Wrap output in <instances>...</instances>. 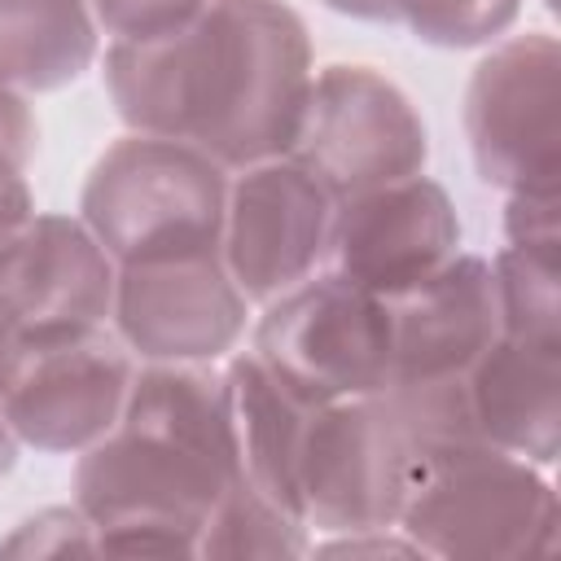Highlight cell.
I'll use <instances>...</instances> for the list:
<instances>
[{"label": "cell", "instance_id": "1", "mask_svg": "<svg viewBox=\"0 0 561 561\" xmlns=\"http://www.w3.org/2000/svg\"><path fill=\"white\" fill-rule=\"evenodd\" d=\"M105 83L127 127L184 140L219 167H250L289 153L311 44L280 0H210L171 35L114 39Z\"/></svg>", "mask_w": 561, "mask_h": 561}, {"label": "cell", "instance_id": "2", "mask_svg": "<svg viewBox=\"0 0 561 561\" xmlns=\"http://www.w3.org/2000/svg\"><path fill=\"white\" fill-rule=\"evenodd\" d=\"M237 478L224 377L202 364H149L131 377L123 416L83 447L75 504L92 522L96 552L175 557Z\"/></svg>", "mask_w": 561, "mask_h": 561}, {"label": "cell", "instance_id": "3", "mask_svg": "<svg viewBox=\"0 0 561 561\" xmlns=\"http://www.w3.org/2000/svg\"><path fill=\"white\" fill-rule=\"evenodd\" d=\"M224 206L228 180L210 153L145 131L114 140L83 184V224L118 267L219 250Z\"/></svg>", "mask_w": 561, "mask_h": 561}, {"label": "cell", "instance_id": "4", "mask_svg": "<svg viewBox=\"0 0 561 561\" xmlns=\"http://www.w3.org/2000/svg\"><path fill=\"white\" fill-rule=\"evenodd\" d=\"M399 530L430 557H552L561 548V508L530 460L491 443L421 465Z\"/></svg>", "mask_w": 561, "mask_h": 561}, {"label": "cell", "instance_id": "5", "mask_svg": "<svg viewBox=\"0 0 561 561\" xmlns=\"http://www.w3.org/2000/svg\"><path fill=\"white\" fill-rule=\"evenodd\" d=\"M254 359L311 408L377 394L390 381L386 298L342 272L307 276L267 302L254 329Z\"/></svg>", "mask_w": 561, "mask_h": 561}, {"label": "cell", "instance_id": "6", "mask_svg": "<svg viewBox=\"0 0 561 561\" xmlns=\"http://www.w3.org/2000/svg\"><path fill=\"white\" fill-rule=\"evenodd\" d=\"M421 473V456L386 394L320 403L298 447V517L320 530H386Z\"/></svg>", "mask_w": 561, "mask_h": 561}, {"label": "cell", "instance_id": "7", "mask_svg": "<svg viewBox=\"0 0 561 561\" xmlns=\"http://www.w3.org/2000/svg\"><path fill=\"white\" fill-rule=\"evenodd\" d=\"M136 364L105 324L18 337L0 386V416L18 443L39 451H83L114 430Z\"/></svg>", "mask_w": 561, "mask_h": 561}, {"label": "cell", "instance_id": "8", "mask_svg": "<svg viewBox=\"0 0 561 561\" xmlns=\"http://www.w3.org/2000/svg\"><path fill=\"white\" fill-rule=\"evenodd\" d=\"M425 123L394 79L373 66H324L311 75L289 153L333 193L351 197L421 175Z\"/></svg>", "mask_w": 561, "mask_h": 561}, {"label": "cell", "instance_id": "9", "mask_svg": "<svg viewBox=\"0 0 561 561\" xmlns=\"http://www.w3.org/2000/svg\"><path fill=\"white\" fill-rule=\"evenodd\" d=\"M337 197L294 158L241 167L228 188L219 254L250 302H272L316 272L329 250Z\"/></svg>", "mask_w": 561, "mask_h": 561}, {"label": "cell", "instance_id": "10", "mask_svg": "<svg viewBox=\"0 0 561 561\" xmlns=\"http://www.w3.org/2000/svg\"><path fill=\"white\" fill-rule=\"evenodd\" d=\"M245 302L224 254L193 250L123 263L110 316L131 355L149 364H202L241 337Z\"/></svg>", "mask_w": 561, "mask_h": 561}, {"label": "cell", "instance_id": "11", "mask_svg": "<svg viewBox=\"0 0 561 561\" xmlns=\"http://www.w3.org/2000/svg\"><path fill=\"white\" fill-rule=\"evenodd\" d=\"M465 131L482 180L508 193H557V39L500 44L469 83Z\"/></svg>", "mask_w": 561, "mask_h": 561}, {"label": "cell", "instance_id": "12", "mask_svg": "<svg viewBox=\"0 0 561 561\" xmlns=\"http://www.w3.org/2000/svg\"><path fill=\"white\" fill-rule=\"evenodd\" d=\"M456 241L460 224L443 184L408 175L337 197L324 254L333 272L390 298L443 267L456 254Z\"/></svg>", "mask_w": 561, "mask_h": 561}, {"label": "cell", "instance_id": "13", "mask_svg": "<svg viewBox=\"0 0 561 561\" xmlns=\"http://www.w3.org/2000/svg\"><path fill=\"white\" fill-rule=\"evenodd\" d=\"M118 263L83 219L31 215L0 250V316L18 337L105 324Z\"/></svg>", "mask_w": 561, "mask_h": 561}, {"label": "cell", "instance_id": "14", "mask_svg": "<svg viewBox=\"0 0 561 561\" xmlns=\"http://www.w3.org/2000/svg\"><path fill=\"white\" fill-rule=\"evenodd\" d=\"M390 311V381L465 377L500 333L495 276L473 254H451L425 280L386 298Z\"/></svg>", "mask_w": 561, "mask_h": 561}, {"label": "cell", "instance_id": "15", "mask_svg": "<svg viewBox=\"0 0 561 561\" xmlns=\"http://www.w3.org/2000/svg\"><path fill=\"white\" fill-rule=\"evenodd\" d=\"M469 403L491 447L548 465L561 425V346L495 333L469 368Z\"/></svg>", "mask_w": 561, "mask_h": 561}, {"label": "cell", "instance_id": "16", "mask_svg": "<svg viewBox=\"0 0 561 561\" xmlns=\"http://www.w3.org/2000/svg\"><path fill=\"white\" fill-rule=\"evenodd\" d=\"M237 478L298 517V447L311 403L294 399L259 359L237 355L224 373Z\"/></svg>", "mask_w": 561, "mask_h": 561}, {"label": "cell", "instance_id": "17", "mask_svg": "<svg viewBox=\"0 0 561 561\" xmlns=\"http://www.w3.org/2000/svg\"><path fill=\"white\" fill-rule=\"evenodd\" d=\"M96 53V18L88 0H0V79L53 92Z\"/></svg>", "mask_w": 561, "mask_h": 561}, {"label": "cell", "instance_id": "18", "mask_svg": "<svg viewBox=\"0 0 561 561\" xmlns=\"http://www.w3.org/2000/svg\"><path fill=\"white\" fill-rule=\"evenodd\" d=\"M202 557H298L307 552V522L232 478L197 535Z\"/></svg>", "mask_w": 561, "mask_h": 561}, {"label": "cell", "instance_id": "19", "mask_svg": "<svg viewBox=\"0 0 561 561\" xmlns=\"http://www.w3.org/2000/svg\"><path fill=\"white\" fill-rule=\"evenodd\" d=\"M500 333L561 346V298H557V245H508L491 263Z\"/></svg>", "mask_w": 561, "mask_h": 561}, {"label": "cell", "instance_id": "20", "mask_svg": "<svg viewBox=\"0 0 561 561\" xmlns=\"http://www.w3.org/2000/svg\"><path fill=\"white\" fill-rule=\"evenodd\" d=\"M324 4L368 22H408L416 39L443 48L482 44L500 35L517 13V0H324Z\"/></svg>", "mask_w": 561, "mask_h": 561}, {"label": "cell", "instance_id": "21", "mask_svg": "<svg viewBox=\"0 0 561 561\" xmlns=\"http://www.w3.org/2000/svg\"><path fill=\"white\" fill-rule=\"evenodd\" d=\"M92 18L114 39H158L193 22L210 0H88Z\"/></svg>", "mask_w": 561, "mask_h": 561}, {"label": "cell", "instance_id": "22", "mask_svg": "<svg viewBox=\"0 0 561 561\" xmlns=\"http://www.w3.org/2000/svg\"><path fill=\"white\" fill-rule=\"evenodd\" d=\"M22 158H13V153H4L0 149V250H4V241L35 215L31 210V188H26V180H22Z\"/></svg>", "mask_w": 561, "mask_h": 561}, {"label": "cell", "instance_id": "23", "mask_svg": "<svg viewBox=\"0 0 561 561\" xmlns=\"http://www.w3.org/2000/svg\"><path fill=\"white\" fill-rule=\"evenodd\" d=\"M0 149L13 153V158H22V162H26L31 149H35L31 110H26V101L18 96V88L4 83V79H0Z\"/></svg>", "mask_w": 561, "mask_h": 561}, {"label": "cell", "instance_id": "24", "mask_svg": "<svg viewBox=\"0 0 561 561\" xmlns=\"http://www.w3.org/2000/svg\"><path fill=\"white\" fill-rule=\"evenodd\" d=\"M13 351H18V333H13V324L0 316V386H4V373H9V364H13Z\"/></svg>", "mask_w": 561, "mask_h": 561}, {"label": "cell", "instance_id": "25", "mask_svg": "<svg viewBox=\"0 0 561 561\" xmlns=\"http://www.w3.org/2000/svg\"><path fill=\"white\" fill-rule=\"evenodd\" d=\"M13 456H18V438H13V430H9L4 416H0V473L13 469Z\"/></svg>", "mask_w": 561, "mask_h": 561}]
</instances>
